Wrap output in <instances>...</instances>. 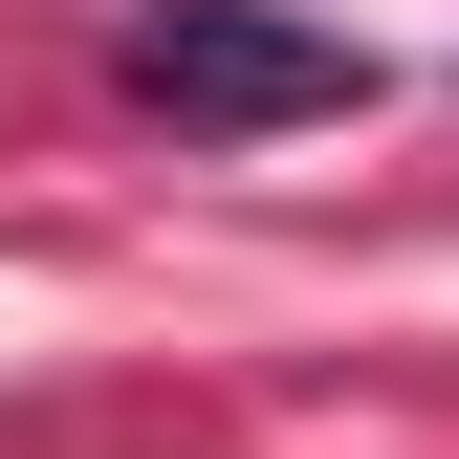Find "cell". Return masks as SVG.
<instances>
[{
    "mask_svg": "<svg viewBox=\"0 0 459 459\" xmlns=\"http://www.w3.org/2000/svg\"><path fill=\"white\" fill-rule=\"evenodd\" d=\"M109 88H132L153 132H307V109L372 88V44L284 22V0H132V22H109Z\"/></svg>",
    "mask_w": 459,
    "mask_h": 459,
    "instance_id": "6da1fadb",
    "label": "cell"
}]
</instances>
